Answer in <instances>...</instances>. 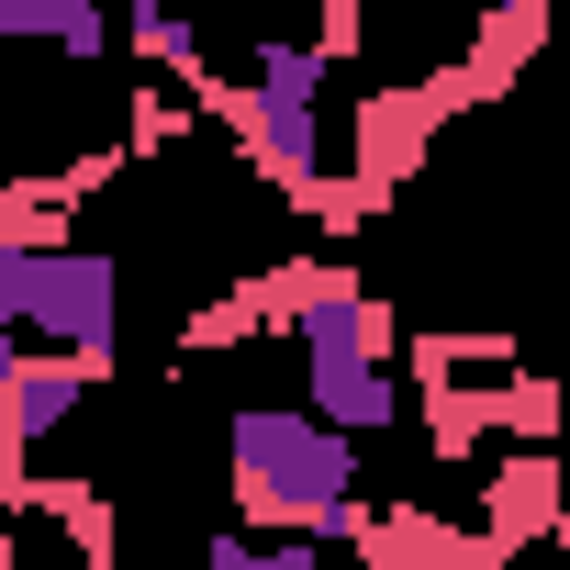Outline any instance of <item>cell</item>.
I'll use <instances>...</instances> for the list:
<instances>
[{"label": "cell", "mask_w": 570, "mask_h": 570, "mask_svg": "<svg viewBox=\"0 0 570 570\" xmlns=\"http://www.w3.org/2000/svg\"><path fill=\"white\" fill-rule=\"evenodd\" d=\"M0 325L12 347H57V358H101L124 370V257L112 246H57V257H0Z\"/></svg>", "instance_id": "4"}, {"label": "cell", "mask_w": 570, "mask_h": 570, "mask_svg": "<svg viewBox=\"0 0 570 570\" xmlns=\"http://www.w3.org/2000/svg\"><path fill=\"white\" fill-rule=\"evenodd\" d=\"M303 403L336 425V436H358V448H381L403 414H414V381H403V325H392V303L370 292L358 268H336L325 257V279H314V314H303Z\"/></svg>", "instance_id": "3"}, {"label": "cell", "mask_w": 570, "mask_h": 570, "mask_svg": "<svg viewBox=\"0 0 570 570\" xmlns=\"http://www.w3.org/2000/svg\"><path fill=\"white\" fill-rule=\"evenodd\" d=\"M559 514H570V470H559V448H503L492 470H481V537L503 548V559H525L537 537H559Z\"/></svg>", "instance_id": "6"}, {"label": "cell", "mask_w": 570, "mask_h": 570, "mask_svg": "<svg viewBox=\"0 0 570 570\" xmlns=\"http://www.w3.org/2000/svg\"><path fill=\"white\" fill-rule=\"evenodd\" d=\"M0 46H57V57H112L124 46V12L112 0H0Z\"/></svg>", "instance_id": "8"}, {"label": "cell", "mask_w": 570, "mask_h": 570, "mask_svg": "<svg viewBox=\"0 0 570 570\" xmlns=\"http://www.w3.org/2000/svg\"><path fill=\"white\" fill-rule=\"evenodd\" d=\"M224 503H235L246 537H325V548H347L370 525L358 436H336L314 403H224Z\"/></svg>", "instance_id": "1"}, {"label": "cell", "mask_w": 570, "mask_h": 570, "mask_svg": "<svg viewBox=\"0 0 570 570\" xmlns=\"http://www.w3.org/2000/svg\"><path fill=\"white\" fill-rule=\"evenodd\" d=\"M325 79H336V57L314 35H246L235 68H213V90H202V124H224L235 157L292 213L325 190Z\"/></svg>", "instance_id": "2"}, {"label": "cell", "mask_w": 570, "mask_h": 570, "mask_svg": "<svg viewBox=\"0 0 570 570\" xmlns=\"http://www.w3.org/2000/svg\"><path fill=\"white\" fill-rule=\"evenodd\" d=\"M124 57H135L146 79L190 90V101H202L213 68H224V57H213V23L190 12V0H124Z\"/></svg>", "instance_id": "7"}, {"label": "cell", "mask_w": 570, "mask_h": 570, "mask_svg": "<svg viewBox=\"0 0 570 570\" xmlns=\"http://www.w3.org/2000/svg\"><path fill=\"white\" fill-rule=\"evenodd\" d=\"M425 570H514V559H503L481 525H459V514L436 503V525H425Z\"/></svg>", "instance_id": "13"}, {"label": "cell", "mask_w": 570, "mask_h": 570, "mask_svg": "<svg viewBox=\"0 0 570 570\" xmlns=\"http://www.w3.org/2000/svg\"><path fill=\"white\" fill-rule=\"evenodd\" d=\"M548 548H559V559H570V514H559V537H548Z\"/></svg>", "instance_id": "14"}, {"label": "cell", "mask_w": 570, "mask_h": 570, "mask_svg": "<svg viewBox=\"0 0 570 570\" xmlns=\"http://www.w3.org/2000/svg\"><path fill=\"white\" fill-rule=\"evenodd\" d=\"M559 425H570V381H559V370H514V392H503V448H559Z\"/></svg>", "instance_id": "11"}, {"label": "cell", "mask_w": 570, "mask_h": 570, "mask_svg": "<svg viewBox=\"0 0 570 570\" xmlns=\"http://www.w3.org/2000/svg\"><path fill=\"white\" fill-rule=\"evenodd\" d=\"M190 124H202V101H190V90H168V79H146V90L124 101V157H179V146H190Z\"/></svg>", "instance_id": "10"}, {"label": "cell", "mask_w": 570, "mask_h": 570, "mask_svg": "<svg viewBox=\"0 0 570 570\" xmlns=\"http://www.w3.org/2000/svg\"><path fill=\"white\" fill-rule=\"evenodd\" d=\"M68 213H79V190L57 168H12V179H0V257H57Z\"/></svg>", "instance_id": "9"}, {"label": "cell", "mask_w": 570, "mask_h": 570, "mask_svg": "<svg viewBox=\"0 0 570 570\" xmlns=\"http://www.w3.org/2000/svg\"><path fill=\"white\" fill-rule=\"evenodd\" d=\"M202 570H325V537H246V525H224L202 548Z\"/></svg>", "instance_id": "12"}, {"label": "cell", "mask_w": 570, "mask_h": 570, "mask_svg": "<svg viewBox=\"0 0 570 570\" xmlns=\"http://www.w3.org/2000/svg\"><path fill=\"white\" fill-rule=\"evenodd\" d=\"M90 392H112L101 358H57V347H12L0 358V470H35V448L57 425L90 414Z\"/></svg>", "instance_id": "5"}]
</instances>
